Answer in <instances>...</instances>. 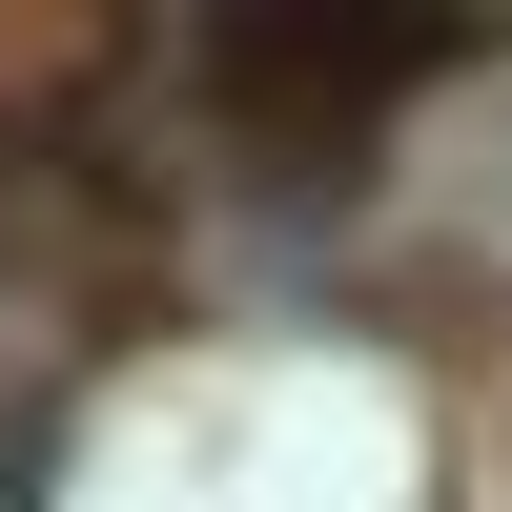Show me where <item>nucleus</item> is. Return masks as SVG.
<instances>
[{"label": "nucleus", "mask_w": 512, "mask_h": 512, "mask_svg": "<svg viewBox=\"0 0 512 512\" xmlns=\"http://www.w3.org/2000/svg\"><path fill=\"white\" fill-rule=\"evenodd\" d=\"M472 62L451 21H226V103H390V82Z\"/></svg>", "instance_id": "obj_1"}]
</instances>
